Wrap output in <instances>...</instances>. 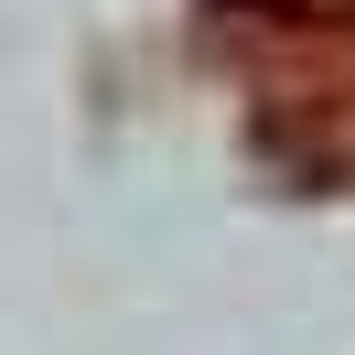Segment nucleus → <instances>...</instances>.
Returning a JSON list of instances; mask_svg holds the SVG:
<instances>
[{
  "mask_svg": "<svg viewBox=\"0 0 355 355\" xmlns=\"http://www.w3.org/2000/svg\"><path fill=\"white\" fill-rule=\"evenodd\" d=\"M259 11H355V0H259Z\"/></svg>",
  "mask_w": 355,
  "mask_h": 355,
  "instance_id": "1",
  "label": "nucleus"
}]
</instances>
